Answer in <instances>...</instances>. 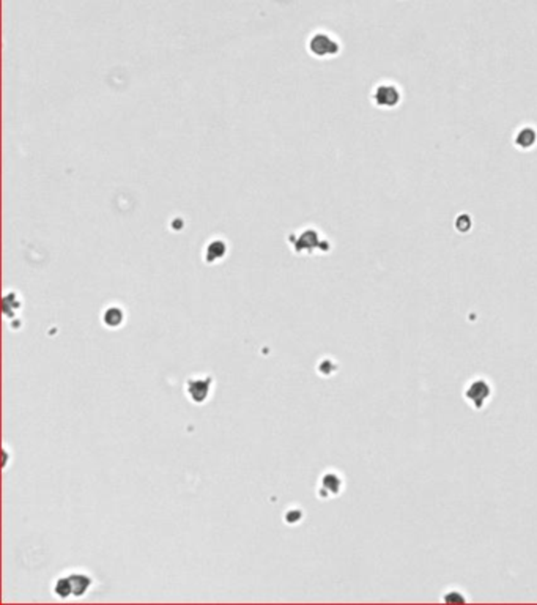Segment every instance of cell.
<instances>
[{
	"label": "cell",
	"instance_id": "cell-2",
	"mask_svg": "<svg viewBox=\"0 0 537 605\" xmlns=\"http://www.w3.org/2000/svg\"><path fill=\"white\" fill-rule=\"evenodd\" d=\"M309 50L313 56L323 57V56H328L331 50H334V43L326 35L315 33L309 41Z\"/></svg>",
	"mask_w": 537,
	"mask_h": 605
},
{
	"label": "cell",
	"instance_id": "cell-1",
	"mask_svg": "<svg viewBox=\"0 0 537 605\" xmlns=\"http://www.w3.org/2000/svg\"><path fill=\"white\" fill-rule=\"evenodd\" d=\"M90 586V578L84 575H71L68 578H60L57 582L56 591L59 596H68V594H82Z\"/></svg>",
	"mask_w": 537,
	"mask_h": 605
},
{
	"label": "cell",
	"instance_id": "cell-3",
	"mask_svg": "<svg viewBox=\"0 0 537 605\" xmlns=\"http://www.w3.org/2000/svg\"><path fill=\"white\" fill-rule=\"evenodd\" d=\"M209 383H211V380L209 378H206V380H191L188 384H189V394H191V399L194 402H203L205 401V397H206V394H208V388H209Z\"/></svg>",
	"mask_w": 537,
	"mask_h": 605
},
{
	"label": "cell",
	"instance_id": "cell-4",
	"mask_svg": "<svg viewBox=\"0 0 537 605\" xmlns=\"http://www.w3.org/2000/svg\"><path fill=\"white\" fill-rule=\"evenodd\" d=\"M114 318V326H117L120 323V321L123 320V315H122V312L119 311V309L117 307H111L109 311L106 312V315H104V320H106V323L109 325L111 323V320Z\"/></svg>",
	"mask_w": 537,
	"mask_h": 605
}]
</instances>
